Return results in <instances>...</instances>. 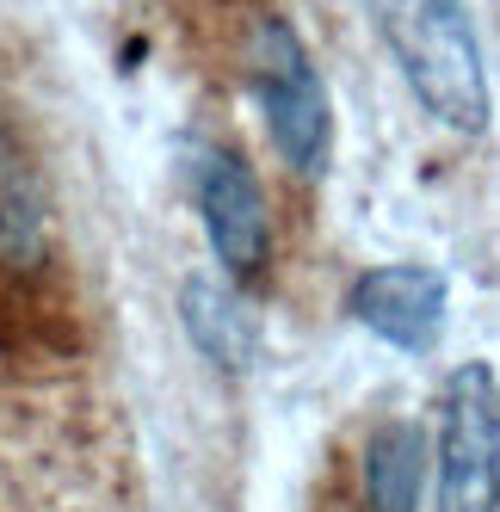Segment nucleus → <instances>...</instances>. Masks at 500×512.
I'll return each mask as SVG.
<instances>
[{"mask_svg": "<svg viewBox=\"0 0 500 512\" xmlns=\"http://www.w3.org/2000/svg\"><path fill=\"white\" fill-rule=\"evenodd\" d=\"M426 482V432L414 420H389L365 445V506L371 512H420Z\"/></svg>", "mask_w": 500, "mask_h": 512, "instance_id": "0eeeda50", "label": "nucleus"}, {"mask_svg": "<svg viewBox=\"0 0 500 512\" xmlns=\"http://www.w3.org/2000/svg\"><path fill=\"white\" fill-rule=\"evenodd\" d=\"M192 198H198L210 253L229 272V284H260L272 266V210H266L254 167L235 149H204L192 167Z\"/></svg>", "mask_w": 500, "mask_h": 512, "instance_id": "20e7f679", "label": "nucleus"}, {"mask_svg": "<svg viewBox=\"0 0 500 512\" xmlns=\"http://www.w3.org/2000/svg\"><path fill=\"white\" fill-rule=\"evenodd\" d=\"M494 488H500L494 371L463 364L439 395V512H494Z\"/></svg>", "mask_w": 500, "mask_h": 512, "instance_id": "7ed1b4c3", "label": "nucleus"}, {"mask_svg": "<svg viewBox=\"0 0 500 512\" xmlns=\"http://www.w3.org/2000/svg\"><path fill=\"white\" fill-rule=\"evenodd\" d=\"M365 7L383 31V50L396 56L402 81L414 87V99L457 136H482L488 75H482L470 0H365Z\"/></svg>", "mask_w": 500, "mask_h": 512, "instance_id": "f257e3e1", "label": "nucleus"}, {"mask_svg": "<svg viewBox=\"0 0 500 512\" xmlns=\"http://www.w3.org/2000/svg\"><path fill=\"white\" fill-rule=\"evenodd\" d=\"M352 321L371 327L383 346L396 352H426L445 334V278L426 272V266H371L352 278V297H346Z\"/></svg>", "mask_w": 500, "mask_h": 512, "instance_id": "39448f33", "label": "nucleus"}, {"mask_svg": "<svg viewBox=\"0 0 500 512\" xmlns=\"http://www.w3.org/2000/svg\"><path fill=\"white\" fill-rule=\"evenodd\" d=\"M180 321H186V340L217 371H247V358H254V315H247L235 284L192 272L180 284Z\"/></svg>", "mask_w": 500, "mask_h": 512, "instance_id": "423d86ee", "label": "nucleus"}, {"mask_svg": "<svg viewBox=\"0 0 500 512\" xmlns=\"http://www.w3.org/2000/svg\"><path fill=\"white\" fill-rule=\"evenodd\" d=\"M247 87L260 99V118L272 130L278 161L297 179H328L334 161V105H328V81H321L315 56L303 50V38L291 31V19H254L247 31Z\"/></svg>", "mask_w": 500, "mask_h": 512, "instance_id": "f03ea898", "label": "nucleus"}]
</instances>
